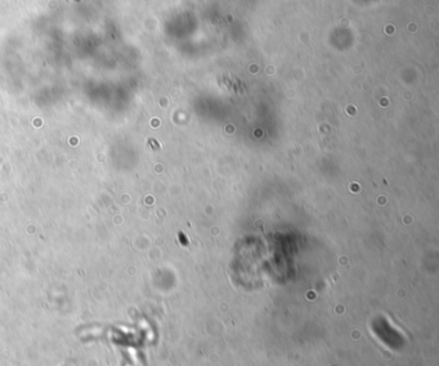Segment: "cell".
<instances>
[{
    "label": "cell",
    "mask_w": 439,
    "mask_h": 366,
    "mask_svg": "<svg viewBox=\"0 0 439 366\" xmlns=\"http://www.w3.org/2000/svg\"><path fill=\"white\" fill-rule=\"evenodd\" d=\"M76 2H79V0H76Z\"/></svg>",
    "instance_id": "obj_1"
}]
</instances>
